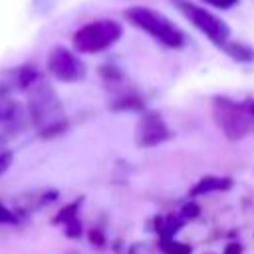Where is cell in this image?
<instances>
[{
  "label": "cell",
  "mask_w": 254,
  "mask_h": 254,
  "mask_svg": "<svg viewBox=\"0 0 254 254\" xmlns=\"http://www.w3.org/2000/svg\"><path fill=\"white\" fill-rule=\"evenodd\" d=\"M125 18L129 24L143 30L145 34H149L153 40H157L167 48L177 50V48H183L187 42L185 32L169 16H165L163 12L151 6H129L125 10Z\"/></svg>",
  "instance_id": "obj_1"
},
{
  "label": "cell",
  "mask_w": 254,
  "mask_h": 254,
  "mask_svg": "<svg viewBox=\"0 0 254 254\" xmlns=\"http://www.w3.org/2000/svg\"><path fill=\"white\" fill-rule=\"evenodd\" d=\"M212 113L216 125L230 141L244 139L248 133L254 131V117L248 111L246 103H236L228 97H214Z\"/></svg>",
  "instance_id": "obj_2"
},
{
  "label": "cell",
  "mask_w": 254,
  "mask_h": 254,
  "mask_svg": "<svg viewBox=\"0 0 254 254\" xmlns=\"http://www.w3.org/2000/svg\"><path fill=\"white\" fill-rule=\"evenodd\" d=\"M173 4L214 46L222 48L230 40V28H228V24L222 18H218L214 12H210L208 8H204L200 4H194L190 0H173Z\"/></svg>",
  "instance_id": "obj_3"
},
{
  "label": "cell",
  "mask_w": 254,
  "mask_h": 254,
  "mask_svg": "<svg viewBox=\"0 0 254 254\" xmlns=\"http://www.w3.org/2000/svg\"><path fill=\"white\" fill-rule=\"evenodd\" d=\"M121 34H123V28L119 22L101 18L79 28L73 36V44L83 54H97L113 46L121 38Z\"/></svg>",
  "instance_id": "obj_4"
},
{
  "label": "cell",
  "mask_w": 254,
  "mask_h": 254,
  "mask_svg": "<svg viewBox=\"0 0 254 254\" xmlns=\"http://www.w3.org/2000/svg\"><path fill=\"white\" fill-rule=\"evenodd\" d=\"M171 137V131L167 129L165 121L157 115V113H147L141 123H139V129H137V143L141 147H153V145H159L163 143L165 139Z\"/></svg>",
  "instance_id": "obj_5"
},
{
  "label": "cell",
  "mask_w": 254,
  "mask_h": 254,
  "mask_svg": "<svg viewBox=\"0 0 254 254\" xmlns=\"http://www.w3.org/2000/svg\"><path fill=\"white\" fill-rule=\"evenodd\" d=\"M50 69L54 75H58L62 81H75L83 75V65L81 62L71 56L67 50H56L50 58Z\"/></svg>",
  "instance_id": "obj_6"
},
{
  "label": "cell",
  "mask_w": 254,
  "mask_h": 254,
  "mask_svg": "<svg viewBox=\"0 0 254 254\" xmlns=\"http://www.w3.org/2000/svg\"><path fill=\"white\" fill-rule=\"evenodd\" d=\"M232 179L228 177H216V175H208L204 179H200L192 189H190V194L192 196H198V194H206V192H214V190H228L232 187Z\"/></svg>",
  "instance_id": "obj_7"
},
{
  "label": "cell",
  "mask_w": 254,
  "mask_h": 254,
  "mask_svg": "<svg viewBox=\"0 0 254 254\" xmlns=\"http://www.w3.org/2000/svg\"><path fill=\"white\" fill-rule=\"evenodd\" d=\"M220 50L226 52L228 58H232L234 62L238 64H252L254 62V48L244 44V42H238V40H228Z\"/></svg>",
  "instance_id": "obj_8"
},
{
  "label": "cell",
  "mask_w": 254,
  "mask_h": 254,
  "mask_svg": "<svg viewBox=\"0 0 254 254\" xmlns=\"http://www.w3.org/2000/svg\"><path fill=\"white\" fill-rule=\"evenodd\" d=\"M161 248H163L165 254H190V246L181 244V242H175L171 236H163Z\"/></svg>",
  "instance_id": "obj_9"
},
{
  "label": "cell",
  "mask_w": 254,
  "mask_h": 254,
  "mask_svg": "<svg viewBox=\"0 0 254 254\" xmlns=\"http://www.w3.org/2000/svg\"><path fill=\"white\" fill-rule=\"evenodd\" d=\"M202 2H206L208 6H212V8H220V10H228V8H232V6H236L240 0H202Z\"/></svg>",
  "instance_id": "obj_10"
},
{
  "label": "cell",
  "mask_w": 254,
  "mask_h": 254,
  "mask_svg": "<svg viewBox=\"0 0 254 254\" xmlns=\"http://www.w3.org/2000/svg\"><path fill=\"white\" fill-rule=\"evenodd\" d=\"M0 222H10V224L16 222V216H14L4 204H0Z\"/></svg>",
  "instance_id": "obj_11"
},
{
  "label": "cell",
  "mask_w": 254,
  "mask_h": 254,
  "mask_svg": "<svg viewBox=\"0 0 254 254\" xmlns=\"http://www.w3.org/2000/svg\"><path fill=\"white\" fill-rule=\"evenodd\" d=\"M10 163H12V153H2L0 155V175L10 167Z\"/></svg>",
  "instance_id": "obj_12"
},
{
  "label": "cell",
  "mask_w": 254,
  "mask_h": 254,
  "mask_svg": "<svg viewBox=\"0 0 254 254\" xmlns=\"http://www.w3.org/2000/svg\"><path fill=\"white\" fill-rule=\"evenodd\" d=\"M196 212H198V206H196L194 202L185 204V208H183V214H185V216H196Z\"/></svg>",
  "instance_id": "obj_13"
},
{
  "label": "cell",
  "mask_w": 254,
  "mask_h": 254,
  "mask_svg": "<svg viewBox=\"0 0 254 254\" xmlns=\"http://www.w3.org/2000/svg\"><path fill=\"white\" fill-rule=\"evenodd\" d=\"M246 103V107H248V111L252 113V117H254V99H248V101H244Z\"/></svg>",
  "instance_id": "obj_14"
}]
</instances>
